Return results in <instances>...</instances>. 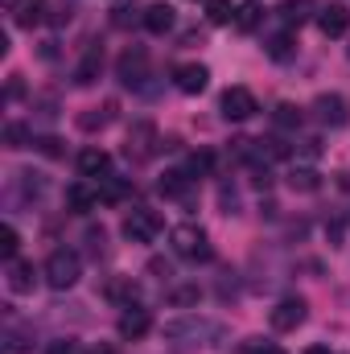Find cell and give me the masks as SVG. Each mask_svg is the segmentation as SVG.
Instances as JSON below:
<instances>
[{"label":"cell","mask_w":350,"mask_h":354,"mask_svg":"<svg viewBox=\"0 0 350 354\" xmlns=\"http://www.w3.org/2000/svg\"><path fill=\"white\" fill-rule=\"evenodd\" d=\"M227 330L210 317H177V322H165V338L177 342V346H214Z\"/></svg>","instance_id":"6da1fadb"},{"label":"cell","mask_w":350,"mask_h":354,"mask_svg":"<svg viewBox=\"0 0 350 354\" xmlns=\"http://www.w3.org/2000/svg\"><path fill=\"white\" fill-rule=\"evenodd\" d=\"M169 243H174L177 256H181V260H190V264H206V260L214 256V248H210L206 231H202V227H194V223H181V227H174Z\"/></svg>","instance_id":"7a4b0ae2"},{"label":"cell","mask_w":350,"mask_h":354,"mask_svg":"<svg viewBox=\"0 0 350 354\" xmlns=\"http://www.w3.org/2000/svg\"><path fill=\"white\" fill-rule=\"evenodd\" d=\"M79 276H83V260H79V252H71V248L50 252V260H46V280H50V288L66 292V288L79 284Z\"/></svg>","instance_id":"3957f363"},{"label":"cell","mask_w":350,"mask_h":354,"mask_svg":"<svg viewBox=\"0 0 350 354\" xmlns=\"http://www.w3.org/2000/svg\"><path fill=\"white\" fill-rule=\"evenodd\" d=\"M157 145H161V136H157V128L149 124V120H136L132 128H128V140H124V153L140 165V161H149L153 153H157Z\"/></svg>","instance_id":"277c9868"},{"label":"cell","mask_w":350,"mask_h":354,"mask_svg":"<svg viewBox=\"0 0 350 354\" xmlns=\"http://www.w3.org/2000/svg\"><path fill=\"white\" fill-rule=\"evenodd\" d=\"M161 214L157 210H149V206H136L128 218H124V235L132 239V243H153L157 235H161Z\"/></svg>","instance_id":"5b68a950"},{"label":"cell","mask_w":350,"mask_h":354,"mask_svg":"<svg viewBox=\"0 0 350 354\" xmlns=\"http://www.w3.org/2000/svg\"><path fill=\"white\" fill-rule=\"evenodd\" d=\"M120 83L124 87H145V79H149V50L145 46H128L124 54H120Z\"/></svg>","instance_id":"8992f818"},{"label":"cell","mask_w":350,"mask_h":354,"mask_svg":"<svg viewBox=\"0 0 350 354\" xmlns=\"http://www.w3.org/2000/svg\"><path fill=\"white\" fill-rule=\"evenodd\" d=\"M219 107H223V115H227V120H252V115L260 111L256 95H252L248 87H227V91H223V99H219Z\"/></svg>","instance_id":"52a82bcc"},{"label":"cell","mask_w":350,"mask_h":354,"mask_svg":"<svg viewBox=\"0 0 350 354\" xmlns=\"http://www.w3.org/2000/svg\"><path fill=\"white\" fill-rule=\"evenodd\" d=\"M309 317V305L301 301V297H284L272 313H268V322H272V330H280V334H288V330H297L301 322Z\"/></svg>","instance_id":"ba28073f"},{"label":"cell","mask_w":350,"mask_h":354,"mask_svg":"<svg viewBox=\"0 0 350 354\" xmlns=\"http://www.w3.org/2000/svg\"><path fill=\"white\" fill-rule=\"evenodd\" d=\"M313 115H317V124H326V128H342L350 120V103L342 95H317V99H313Z\"/></svg>","instance_id":"9c48e42d"},{"label":"cell","mask_w":350,"mask_h":354,"mask_svg":"<svg viewBox=\"0 0 350 354\" xmlns=\"http://www.w3.org/2000/svg\"><path fill=\"white\" fill-rule=\"evenodd\" d=\"M174 83L181 95H202L206 83H210V71L206 66H198V62H185V66H177L174 71Z\"/></svg>","instance_id":"30bf717a"},{"label":"cell","mask_w":350,"mask_h":354,"mask_svg":"<svg viewBox=\"0 0 350 354\" xmlns=\"http://www.w3.org/2000/svg\"><path fill=\"white\" fill-rule=\"evenodd\" d=\"M317 29H322L326 37H342L350 29V8L347 4H326V8H317Z\"/></svg>","instance_id":"8fae6325"},{"label":"cell","mask_w":350,"mask_h":354,"mask_svg":"<svg viewBox=\"0 0 350 354\" xmlns=\"http://www.w3.org/2000/svg\"><path fill=\"white\" fill-rule=\"evenodd\" d=\"M153 330V317H149V309H136V305H128L124 313H120V338H145Z\"/></svg>","instance_id":"7c38bea8"},{"label":"cell","mask_w":350,"mask_h":354,"mask_svg":"<svg viewBox=\"0 0 350 354\" xmlns=\"http://www.w3.org/2000/svg\"><path fill=\"white\" fill-rule=\"evenodd\" d=\"M95 194H99V202L103 206H116V202H124L128 194H132V181L128 177H99V185H95Z\"/></svg>","instance_id":"4fadbf2b"},{"label":"cell","mask_w":350,"mask_h":354,"mask_svg":"<svg viewBox=\"0 0 350 354\" xmlns=\"http://www.w3.org/2000/svg\"><path fill=\"white\" fill-rule=\"evenodd\" d=\"M33 284H37V268L29 260H8V288L12 292H33Z\"/></svg>","instance_id":"5bb4252c"},{"label":"cell","mask_w":350,"mask_h":354,"mask_svg":"<svg viewBox=\"0 0 350 354\" xmlns=\"http://www.w3.org/2000/svg\"><path fill=\"white\" fill-rule=\"evenodd\" d=\"M276 12H280L284 25H305L309 17H317V4H313V0H280Z\"/></svg>","instance_id":"9a60e30c"},{"label":"cell","mask_w":350,"mask_h":354,"mask_svg":"<svg viewBox=\"0 0 350 354\" xmlns=\"http://www.w3.org/2000/svg\"><path fill=\"white\" fill-rule=\"evenodd\" d=\"M99 66H103V46H87V54H83V62L75 71V83L79 87H91L99 79Z\"/></svg>","instance_id":"2e32d148"},{"label":"cell","mask_w":350,"mask_h":354,"mask_svg":"<svg viewBox=\"0 0 350 354\" xmlns=\"http://www.w3.org/2000/svg\"><path fill=\"white\" fill-rule=\"evenodd\" d=\"M145 29L157 33V37L169 33V29H174V8H169L165 0H161V4H149V8H145Z\"/></svg>","instance_id":"e0dca14e"},{"label":"cell","mask_w":350,"mask_h":354,"mask_svg":"<svg viewBox=\"0 0 350 354\" xmlns=\"http://www.w3.org/2000/svg\"><path fill=\"white\" fill-rule=\"evenodd\" d=\"M107 169H111V157L103 149H83L79 153V174L83 177H107Z\"/></svg>","instance_id":"ac0fdd59"},{"label":"cell","mask_w":350,"mask_h":354,"mask_svg":"<svg viewBox=\"0 0 350 354\" xmlns=\"http://www.w3.org/2000/svg\"><path fill=\"white\" fill-rule=\"evenodd\" d=\"M260 21H264V4L260 0H243V4L235 8V29H239V33L260 29Z\"/></svg>","instance_id":"d6986e66"},{"label":"cell","mask_w":350,"mask_h":354,"mask_svg":"<svg viewBox=\"0 0 350 354\" xmlns=\"http://www.w3.org/2000/svg\"><path fill=\"white\" fill-rule=\"evenodd\" d=\"M95 202H99V194L91 189L87 181H79V185H71V189H66V206H71L75 214H87V210H95Z\"/></svg>","instance_id":"ffe728a7"},{"label":"cell","mask_w":350,"mask_h":354,"mask_svg":"<svg viewBox=\"0 0 350 354\" xmlns=\"http://www.w3.org/2000/svg\"><path fill=\"white\" fill-rule=\"evenodd\" d=\"M111 120H116V103H103V107H91V111L79 115V128H83V132H99V128H107Z\"/></svg>","instance_id":"44dd1931"},{"label":"cell","mask_w":350,"mask_h":354,"mask_svg":"<svg viewBox=\"0 0 350 354\" xmlns=\"http://www.w3.org/2000/svg\"><path fill=\"white\" fill-rule=\"evenodd\" d=\"M103 292H107V301H116V305H124V309L136 301V284H132V276H116V280H107Z\"/></svg>","instance_id":"7402d4cb"},{"label":"cell","mask_w":350,"mask_h":354,"mask_svg":"<svg viewBox=\"0 0 350 354\" xmlns=\"http://www.w3.org/2000/svg\"><path fill=\"white\" fill-rule=\"evenodd\" d=\"M42 12H46V0H21V4L12 8V25H21V29H33V25L42 21Z\"/></svg>","instance_id":"603a6c76"},{"label":"cell","mask_w":350,"mask_h":354,"mask_svg":"<svg viewBox=\"0 0 350 354\" xmlns=\"http://www.w3.org/2000/svg\"><path fill=\"white\" fill-rule=\"evenodd\" d=\"M264 50H268V58L288 62V58H293V33H276V37H268V41H264Z\"/></svg>","instance_id":"cb8c5ba5"},{"label":"cell","mask_w":350,"mask_h":354,"mask_svg":"<svg viewBox=\"0 0 350 354\" xmlns=\"http://www.w3.org/2000/svg\"><path fill=\"white\" fill-rule=\"evenodd\" d=\"M190 181H194V177L185 174V169H169V174L161 177V194H169V198H181V194L190 189Z\"/></svg>","instance_id":"d4e9b609"},{"label":"cell","mask_w":350,"mask_h":354,"mask_svg":"<svg viewBox=\"0 0 350 354\" xmlns=\"http://www.w3.org/2000/svg\"><path fill=\"white\" fill-rule=\"evenodd\" d=\"M17 248H21V235H17L12 223H4V227H0V256H4V264L17 260Z\"/></svg>","instance_id":"484cf974"},{"label":"cell","mask_w":350,"mask_h":354,"mask_svg":"<svg viewBox=\"0 0 350 354\" xmlns=\"http://www.w3.org/2000/svg\"><path fill=\"white\" fill-rule=\"evenodd\" d=\"M145 25V12L136 8V4H116V17H111V25H120V29H128V25Z\"/></svg>","instance_id":"4316f807"},{"label":"cell","mask_w":350,"mask_h":354,"mask_svg":"<svg viewBox=\"0 0 350 354\" xmlns=\"http://www.w3.org/2000/svg\"><path fill=\"white\" fill-rule=\"evenodd\" d=\"M206 17L214 25H227V21H235V8H231V0H206Z\"/></svg>","instance_id":"83f0119b"},{"label":"cell","mask_w":350,"mask_h":354,"mask_svg":"<svg viewBox=\"0 0 350 354\" xmlns=\"http://www.w3.org/2000/svg\"><path fill=\"white\" fill-rule=\"evenodd\" d=\"M210 169H214V153H194V157H190V165H185V174L194 177V181H198V177H206Z\"/></svg>","instance_id":"f1b7e54d"},{"label":"cell","mask_w":350,"mask_h":354,"mask_svg":"<svg viewBox=\"0 0 350 354\" xmlns=\"http://www.w3.org/2000/svg\"><path fill=\"white\" fill-rule=\"evenodd\" d=\"M25 140H29V128H25V124H17V120L4 124V145H8V149H25Z\"/></svg>","instance_id":"f546056e"},{"label":"cell","mask_w":350,"mask_h":354,"mask_svg":"<svg viewBox=\"0 0 350 354\" xmlns=\"http://www.w3.org/2000/svg\"><path fill=\"white\" fill-rule=\"evenodd\" d=\"M276 124H280V128H301V111H297L293 103H280V107H276Z\"/></svg>","instance_id":"4dcf8cb0"},{"label":"cell","mask_w":350,"mask_h":354,"mask_svg":"<svg viewBox=\"0 0 350 354\" xmlns=\"http://www.w3.org/2000/svg\"><path fill=\"white\" fill-rule=\"evenodd\" d=\"M288 185L293 189H317V174L313 169H293L288 174Z\"/></svg>","instance_id":"1f68e13d"},{"label":"cell","mask_w":350,"mask_h":354,"mask_svg":"<svg viewBox=\"0 0 350 354\" xmlns=\"http://www.w3.org/2000/svg\"><path fill=\"white\" fill-rule=\"evenodd\" d=\"M198 297H202V292H198L194 284H190V288H174V292H169V301H174V305H198Z\"/></svg>","instance_id":"d6a6232c"},{"label":"cell","mask_w":350,"mask_h":354,"mask_svg":"<svg viewBox=\"0 0 350 354\" xmlns=\"http://www.w3.org/2000/svg\"><path fill=\"white\" fill-rule=\"evenodd\" d=\"M46 354H79V351H75V342L58 338V342H50V346H46Z\"/></svg>","instance_id":"836d02e7"},{"label":"cell","mask_w":350,"mask_h":354,"mask_svg":"<svg viewBox=\"0 0 350 354\" xmlns=\"http://www.w3.org/2000/svg\"><path fill=\"white\" fill-rule=\"evenodd\" d=\"M37 149H42V153H50V157H58V153H62L54 136H42V140H37Z\"/></svg>","instance_id":"e575fe53"},{"label":"cell","mask_w":350,"mask_h":354,"mask_svg":"<svg viewBox=\"0 0 350 354\" xmlns=\"http://www.w3.org/2000/svg\"><path fill=\"white\" fill-rule=\"evenodd\" d=\"M50 21H54V25H66V21H71V8H66V4H62V8H54V17H50Z\"/></svg>","instance_id":"d590c367"},{"label":"cell","mask_w":350,"mask_h":354,"mask_svg":"<svg viewBox=\"0 0 350 354\" xmlns=\"http://www.w3.org/2000/svg\"><path fill=\"white\" fill-rule=\"evenodd\" d=\"M252 354H284V351H280V346H256Z\"/></svg>","instance_id":"8d00e7d4"},{"label":"cell","mask_w":350,"mask_h":354,"mask_svg":"<svg viewBox=\"0 0 350 354\" xmlns=\"http://www.w3.org/2000/svg\"><path fill=\"white\" fill-rule=\"evenodd\" d=\"M305 354H330V351H326V346H309Z\"/></svg>","instance_id":"74e56055"},{"label":"cell","mask_w":350,"mask_h":354,"mask_svg":"<svg viewBox=\"0 0 350 354\" xmlns=\"http://www.w3.org/2000/svg\"><path fill=\"white\" fill-rule=\"evenodd\" d=\"M0 4H4V8H8V12H12V8H17V4H21V0H0Z\"/></svg>","instance_id":"f35d334b"}]
</instances>
